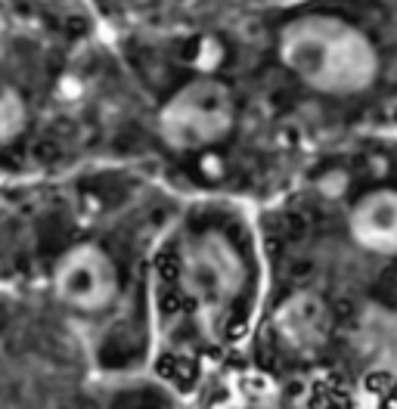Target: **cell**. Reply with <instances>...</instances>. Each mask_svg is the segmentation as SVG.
I'll return each mask as SVG.
<instances>
[{"mask_svg":"<svg viewBox=\"0 0 397 409\" xmlns=\"http://www.w3.org/2000/svg\"><path fill=\"white\" fill-rule=\"evenodd\" d=\"M295 4V0H242V10H258V6H282Z\"/></svg>","mask_w":397,"mask_h":409,"instance_id":"5b68a950","label":"cell"},{"mask_svg":"<svg viewBox=\"0 0 397 409\" xmlns=\"http://www.w3.org/2000/svg\"><path fill=\"white\" fill-rule=\"evenodd\" d=\"M345 233L363 255L397 258V186L363 190L345 211Z\"/></svg>","mask_w":397,"mask_h":409,"instance_id":"3957f363","label":"cell"},{"mask_svg":"<svg viewBox=\"0 0 397 409\" xmlns=\"http://www.w3.org/2000/svg\"><path fill=\"white\" fill-rule=\"evenodd\" d=\"M53 298L75 313H103L118 301L121 270L106 245L84 239L75 242L56 258L50 270Z\"/></svg>","mask_w":397,"mask_h":409,"instance_id":"7a4b0ae2","label":"cell"},{"mask_svg":"<svg viewBox=\"0 0 397 409\" xmlns=\"http://www.w3.org/2000/svg\"><path fill=\"white\" fill-rule=\"evenodd\" d=\"M273 326L282 345H289L295 354H317L326 345L329 335V313L326 304L311 292H295L277 307Z\"/></svg>","mask_w":397,"mask_h":409,"instance_id":"277c9868","label":"cell"},{"mask_svg":"<svg viewBox=\"0 0 397 409\" xmlns=\"http://www.w3.org/2000/svg\"><path fill=\"white\" fill-rule=\"evenodd\" d=\"M177 276L205 326H217L248 289V260L230 233L202 226L190 233L177 255Z\"/></svg>","mask_w":397,"mask_h":409,"instance_id":"6da1fadb","label":"cell"}]
</instances>
